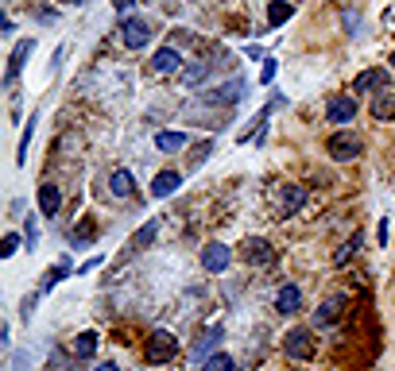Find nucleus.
<instances>
[{"label": "nucleus", "mask_w": 395, "mask_h": 371, "mask_svg": "<svg viewBox=\"0 0 395 371\" xmlns=\"http://www.w3.org/2000/svg\"><path fill=\"white\" fill-rule=\"evenodd\" d=\"M326 147H329V155H333L337 163H353L357 155H364V140H361L357 132H345V128L329 136Z\"/></svg>", "instance_id": "f257e3e1"}, {"label": "nucleus", "mask_w": 395, "mask_h": 371, "mask_svg": "<svg viewBox=\"0 0 395 371\" xmlns=\"http://www.w3.org/2000/svg\"><path fill=\"white\" fill-rule=\"evenodd\" d=\"M120 43H124L128 50H143L152 43V24L140 20V16H128L124 24H120Z\"/></svg>", "instance_id": "f03ea898"}, {"label": "nucleus", "mask_w": 395, "mask_h": 371, "mask_svg": "<svg viewBox=\"0 0 395 371\" xmlns=\"http://www.w3.org/2000/svg\"><path fill=\"white\" fill-rule=\"evenodd\" d=\"M240 259L248 267H268V263H275V247H271L264 236H248L240 244Z\"/></svg>", "instance_id": "7ed1b4c3"}, {"label": "nucleus", "mask_w": 395, "mask_h": 371, "mask_svg": "<svg viewBox=\"0 0 395 371\" xmlns=\"http://www.w3.org/2000/svg\"><path fill=\"white\" fill-rule=\"evenodd\" d=\"M283 352L291 356V360H299V363L314 360V333L310 329H291L283 337Z\"/></svg>", "instance_id": "20e7f679"}, {"label": "nucleus", "mask_w": 395, "mask_h": 371, "mask_svg": "<svg viewBox=\"0 0 395 371\" xmlns=\"http://www.w3.org/2000/svg\"><path fill=\"white\" fill-rule=\"evenodd\" d=\"M175 356H178V340H175V333L155 329L152 337H148V360H152V363H167V360H175Z\"/></svg>", "instance_id": "39448f33"}, {"label": "nucleus", "mask_w": 395, "mask_h": 371, "mask_svg": "<svg viewBox=\"0 0 395 371\" xmlns=\"http://www.w3.org/2000/svg\"><path fill=\"white\" fill-rule=\"evenodd\" d=\"M229 263H233V247H229V244L213 240V244H206V247H202V267H206L210 275H221Z\"/></svg>", "instance_id": "423d86ee"}, {"label": "nucleus", "mask_w": 395, "mask_h": 371, "mask_svg": "<svg viewBox=\"0 0 395 371\" xmlns=\"http://www.w3.org/2000/svg\"><path fill=\"white\" fill-rule=\"evenodd\" d=\"M303 205H306V186H279V205H275L279 221L294 217Z\"/></svg>", "instance_id": "0eeeda50"}, {"label": "nucleus", "mask_w": 395, "mask_h": 371, "mask_svg": "<svg viewBox=\"0 0 395 371\" xmlns=\"http://www.w3.org/2000/svg\"><path fill=\"white\" fill-rule=\"evenodd\" d=\"M31 50H35V39H20L16 47H12V54H8V74H4V85H16V78H20V70H24V62L31 58Z\"/></svg>", "instance_id": "6e6552de"}, {"label": "nucleus", "mask_w": 395, "mask_h": 371, "mask_svg": "<svg viewBox=\"0 0 395 371\" xmlns=\"http://www.w3.org/2000/svg\"><path fill=\"white\" fill-rule=\"evenodd\" d=\"M178 66H182V54H178L175 47H159L152 54V62H148V70H152V74H178Z\"/></svg>", "instance_id": "1a4fd4ad"}, {"label": "nucleus", "mask_w": 395, "mask_h": 371, "mask_svg": "<svg viewBox=\"0 0 395 371\" xmlns=\"http://www.w3.org/2000/svg\"><path fill=\"white\" fill-rule=\"evenodd\" d=\"M353 116H357V97H333L326 105V120L337 124V128H341V124H349Z\"/></svg>", "instance_id": "9d476101"}, {"label": "nucleus", "mask_w": 395, "mask_h": 371, "mask_svg": "<svg viewBox=\"0 0 395 371\" xmlns=\"http://www.w3.org/2000/svg\"><path fill=\"white\" fill-rule=\"evenodd\" d=\"M275 310L283 317H291V314H299L303 310V290L294 286V282H287V286H279V294H275Z\"/></svg>", "instance_id": "9b49d317"}, {"label": "nucleus", "mask_w": 395, "mask_h": 371, "mask_svg": "<svg viewBox=\"0 0 395 371\" xmlns=\"http://www.w3.org/2000/svg\"><path fill=\"white\" fill-rule=\"evenodd\" d=\"M244 85H248L244 78H233L229 85H217L213 93H206V101H210V105H236L240 93H244Z\"/></svg>", "instance_id": "f8f14e48"}, {"label": "nucleus", "mask_w": 395, "mask_h": 371, "mask_svg": "<svg viewBox=\"0 0 395 371\" xmlns=\"http://www.w3.org/2000/svg\"><path fill=\"white\" fill-rule=\"evenodd\" d=\"M178 186H182V174H178V170H159L152 178V198H171Z\"/></svg>", "instance_id": "ddd939ff"}, {"label": "nucleus", "mask_w": 395, "mask_h": 371, "mask_svg": "<svg viewBox=\"0 0 395 371\" xmlns=\"http://www.w3.org/2000/svg\"><path fill=\"white\" fill-rule=\"evenodd\" d=\"M59 209H62V194H59V186L43 182V186H39V213H43V217H55Z\"/></svg>", "instance_id": "4468645a"}, {"label": "nucleus", "mask_w": 395, "mask_h": 371, "mask_svg": "<svg viewBox=\"0 0 395 371\" xmlns=\"http://www.w3.org/2000/svg\"><path fill=\"white\" fill-rule=\"evenodd\" d=\"M372 116L376 120H395V89L372 93Z\"/></svg>", "instance_id": "2eb2a0df"}, {"label": "nucleus", "mask_w": 395, "mask_h": 371, "mask_svg": "<svg viewBox=\"0 0 395 371\" xmlns=\"http://www.w3.org/2000/svg\"><path fill=\"white\" fill-rule=\"evenodd\" d=\"M109 194H113V198H132V194H136L132 174H128V170H113L109 174Z\"/></svg>", "instance_id": "dca6fc26"}, {"label": "nucleus", "mask_w": 395, "mask_h": 371, "mask_svg": "<svg viewBox=\"0 0 395 371\" xmlns=\"http://www.w3.org/2000/svg\"><path fill=\"white\" fill-rule=\"evenodd\" d=\"M221 337H225V333H221V325H217V329H206V333H202V340L194 344V352H190V356H194V360H210Z\"/></svg>", "instance_id": "f3484780"}, {"label": "nucleus", "mask_w": 395, "mask_h": 371, "mask_svg": "<svg viewBox=\"0 0 395 371\" xmlns=\"http://www.w3.org/2000/svg\"><path fill=\"white\" fill-rule=\"evenodd\" d=\"M97 344H101V337H97L93 329L78 333V337H74V356H78V360H89V356L97 352Z\"/></svg>", "instance_id": "a211bd4d"}, {"label": "nucleus", "mask_w": 395, "mask_h": 371, "mask_svg": "<svg viewBox=\"0 0 395 371\" xmlns=\"http://www.w3.org/2000/svg\"><path fill=\"white\" fill-rule=\"evenodd\" d=\"M368 89H387V70H364L361 78H357V93H368Z\"/></svg>", "instance_id": "6ab92c4d"}, {"label": "nucleus", "mask_w": 395, "mask_h": 371, "mask_svg": "<svg viewBox=\"0 0 395 371\" xmlns=\"http://www.w3.org/2000/svg\"><path fill=\"white\" fill-rule=\"evenodd\" d=\"M361 244H364V232H353V236H349V240H345V244L333 252V263H337V267H345L349 259L357 256V252H361Z\"/></svg>", "instance_id": "aec40b11"}, {"label": "nucleus", "mask_w": 395, "mask_h": 371, "mask_svg": "<svg viewBox=\"0 0 395 371\" xmlns=\"http://www.w3.org/2000/svg\"><path fill=\"white\" fill-rule=\"evenodd\" d=\"M155 147H159L163 155H171V151H182V147H186V132H159V136H155Z\"/></svg>", "instance_id": "412c9836"}, {"label": "nucleus", "mask_w": 395, "mask_h": 371, "mask_svg": "<svg viewBox=\"0 0 395 371\" xmlns=\"http://www.w3.org/2000/svg\"><path fill=\"white\" fill-rule=\"evenodd\" d=\"M155 236H159V221H148V224H143V228L132 236V247H136V252H143V247L155 244Z\"/></svg>", "instance_id": "4be33fe9"}, {"label": "nucleus", "mask_w": 395, "mask_h": 371, "mask_svg": "<svg viewBox=\"0 0 395 371\" xmlns=\"http://www.w3.org/2000/svg\"><path fill=\"white\" fill-rule=\"evenodd\" d=\"M291 16H294V8L287 4V0H271V4H268V24H271V27L287 24Z\"/></svg>", "instance_id": "5701e85b"}, {"label": "nucleus", "mask_w": 395, "mask_h": 371, "mask_svg": "<svg viewBox=\"0 0 395 371\" xmlns=\"http://www.w3.org/2000/svg\"><path fill=\"white\" fill-rule=\"evenodd\" d=\"M341 305H345V298H341V294L326 298V302H322V310H318V317H314V321H318V325H333V317H337V310H341Z\"/></svg>", "instance_id": "b1692460"}, {"label": "nucleus", "mask_w": 395, "mask_h": 371, "mask_svg": "<svg viewBox=\"0 0 395 371\" xmlns=\"http://www.w3.org/2000/svg\"><path fill=\"white\" fill-rule=\"evenodd\" d=\"M202 371H236V363H233V356L229 352H213L210 360L202 363Z\"/></svg>", "instance_id": "393cba45"}, {"label": "nucleus", "mask_w": 395, "mask_h": 371, "mask_svg": "<svg viewBox=\"0 0 395 371\" xmlns=\"http://www.w3.org/2000/svg\"><path fill=\"white\" fill-rule=\"evenodd\" d=\"M31 136H35V112H31V120L24 124V136H20V151H16V163H20V166L27 163V147H31Z\"/></svg>", "instance_id": "a878e982"}, {"label": "nucleus", "mask_w": 395, "mask_h": 371, "mask_svg": "<svg viewBox=\"0 0 395 371\" xmlns=\"http://www.w3.org/2000/svg\"><path fill=\"white\" fill-rule=\"evenodd\" d=\"M206 74H210V62H194V66L182 70V85H198L206 82Z\"/></svg>", "instance_id": "bb28decb"}, {"label": "nucleus", "mask_w": 395, "mask_h": 371, "mask_svg": "<svg viewBox=\"0 0 395 371\" xmlns=\"http://www.w3.org/2000/svg\"><path fill=\"white\" fill-rule=\"evenodd\" d=\"M66 275H74V267H70V263L51 267V271L43 275V290H55V286H59V279H66Z\"/></svg>", "instance_id": "cd10ccee"}, {"label": "nucleus", "mask_w": 395, "mask_h": 371, "mask_svg": "<svg viewBox=\"0 0 395 371\" xmlns=\"http://www.w3.org/2000/svg\"><path fill=\"white\" fill-rule=\"evenodd\" d=\"M210 155H213V140H206L202 147H194V159H190V170H194V166H202V163H206V159H210Z\"/></svg>", "instance_id": "c85d7f7f"}, {"label": "nucleus", "mask_w": 395, "mask_h": 371, "mask_svg": "<svg viewBox=\"0 0 395 371\" xmlns=\"http://www.w3.org/2000/svg\"><path fill=\"white\" fill-rule=\"evenodd\" d=\"M24 240H27V247L39 244V224H35V217H27V224H24Z\"/></svg>", "instance_id": "c756f323"}, {"label": "nucleus", "mask_w": 395, "mask_h": 371, "mask_svg": "<svg viewBox=\"0 0 395 371\" xmlns=\"http://www.w3.org/2000/svg\"><path fill=\"white\" fill-rule=\"evenodd\" d=\"M16 247H20V236H16V232H8V236H4V244H0V256H4V259L16 256Z\"/></svg>", "instance_id": "7c9ffc66"}, {"label": "nucleus", "mask_w": 395, "mask_h": 371, "mask_svg": "<svg viewBox=\"0 0 395 371\" xmlns=\"http://www.w3.org/2000/svg\"><path fill=\"white\" fill-rule=\"evenodd\" d=\"M271 78H275V58H264V70H260V82L268 85Z\"/></svg>", "instance_id": "2f4dec72"}, {"label": "nucleus", "mask_w": 395, "mask_h": 371, "mask_svg": "<svg viewBox=\"0 0 395 371\" xmlns=\"http://www.w3.org/2000/svg\"><path fill=\"white\" fill-rule=\"evenodd\" d=\"M132 4H136V0H113V8H117V12H128Z\"/></svg>", "instance_id": "473e14b6"}, {"label": "nucleus", "mask_w": 395, "mask_h": 371, "mask_svg": "<svg viewBox=\"0 0 395 371\" xmlns=\"http://www.w3.org/2000/svg\"><path fill=\"white\" fill-rule=\"evenodd\" d=\"M97 371H120V368H117V363H101Z\"/></svg>", "instance_id": "72a5a7b5"}, {"label": "nucleus", "mask_w": 395, "mask_h": 371, "mask_svg": "<svg viewBox=\"0 0 395 371\" xmlns=\"http://www.w3.org/2000/svg\"><path fill=\"white\" fill-rule=\"evenodd\" d=\"M387 62H392V70H395V54H392V58H387Z\"/></svg>", "instance_id": "f704fd0d"}, {"label": "nucleus", "mask_w": 395, "mask_h": 371, "mask_svg": "<svg viewBox=\"0 0 395 371\" xmlns=\"http://www.w3.org/2000/svg\"><path fill=\"white\" fill-rule=\"evenodd\" d=\"M70 4H85V0H70Z\"/></svg>", "instance_id": "c9c22d12"}]
</instances>
